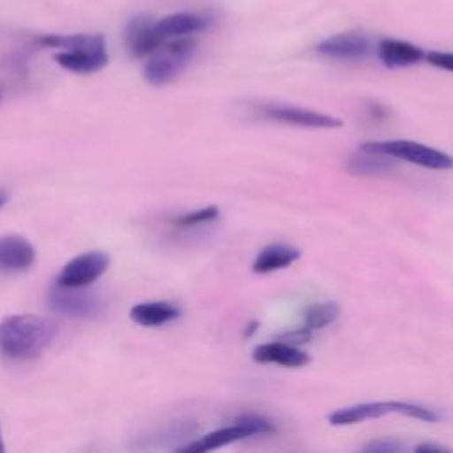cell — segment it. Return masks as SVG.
<instances>
[{"label":"cell","mask_w":453,"mask_h":453,"mask_svg":"<svg viewBox=\"0 0 453 453\" xmlns=\"http://www.w3.org/2000/svg\"><path fill=\"white\" fill-rule=\"evenodd\" d=\"M110 265V255L103 250H90L71 258L57 276V285L81 288L99 280Z\"/></svg>","instance_id":"7"},{"label":"cell","mask_w":453,"mask_h":453,"mask_svg":"<svg viewBox=\"0 0 453 453\" xmlns=\"http://www.w3.org/2000/svg\"><path fill=\"white\" fill-rule=\"evenodd\" d=\"M386 414L409 416V418L428 421V423H435L441 419L437 411L428 409L425 405L391 400V402H366V403H356L350 407L336 409L327 416V421L334 426H343V425H354V423H361L373 418H382Z\"/></svg>","instance_id":"3"},{"label":"cell","mask_w":453,"mask_h":453,"mask_svg":"<svg viewBox=\"0 0 453 453\" xmlns=\"http://www.w3.org/2000/svg\"><path fill=\"white\" fill-rule=\"evenodd\" d=\"M311 334H310V329L308 327H301V329H294V331H288L285 334H281L278 340L285 342V343H290V345H301V343H306L310 342Z\"/></svg>","instance_id":"24"},{"label":"cell","mask_w":453,"mask_h":453,"mask_svg":"<svg viewBox=\"0 0 453 453\" xmlns=\"http://www.w3.org/2000/svg\"><path fill=\"white\" fill-rule=\"evenodd\" d=\"M340 317V306L336 303H315L308 306L303 313L304 327L311 329H324L326 326L333 324Z\"/></svg>","instance_id":"20"},{"label":"cell","mask_w":453,"mask_h":453,"mask_svg":"<svg viewBox=\"0 0 453 453\" xmlns=\"http://www.w3.org/2000/svg\"><path fill=\"white\" fill-rule=\"evenodd\" d=\"M274 430V425L264 418V416H257V414H248V416H241L235 423L218 428L200 439H196L195 442L179 448V451H188V453H203V451H212L218 448H223L230 442H235L239 439L250 437V435H257V434H269Z\"/></svg>","instance_id":"5"},{"label":"cell","mask_w":453,"mask_h":453,"mask_svg":"<svg viewBox=\"0 0 453 453\" xmlns=\"http://www.w3.org/2000/svg\"><path fill=\"white\" fill-rule=\"evenodd\" d=\"M196 51V41L189 37L166 39L145 62L143 78L154 87H163L173 81L189 64Z\"/></svg>","instance_id":"2"},{"label":"cell","mask_w":453,"mask_h":453,"mask_svg":"<svg viewBox=\"0 0 453 453\" xmlns=\"http://www.w3.org/2000/svg\"><path fill=\"white\" fill-rule=\"evenodd\" d=\"M156 21L157 19L149 14H136L126 23L124 44L134 58L150 57L165 42L157 32Z\"/></svg>","instance_id":"8"},{"label":"cell","mask_w":453,"mask_h":453,"mask_svg":"<svg viewBox=\"0 0 453 453\" xmlns=\"http://www.w3.org/2000/svg\"><path fill=\"white\" fill-rule=\"evenodd\" d=\"M129 317L133 322L145 327H159L180 317V310L166 301L138 303L131 308Z\"/></svg>","instance_id":"18"},{"label":"cell","mask_w":453,"mask_h":453,"mask_svg":"<svg viewBox=\"0 0 453 453\" xmlns=\"http://www.w3.org/2000/svg\"><path fill=\"white\" fill-rule=\"evenodd\" d=\"M359 149L370 152H380L393 159H403L412 165H419L430 170H451L453 156L439 149L416 143L411 140H384V142H366Z\"/></svg>","instance_id":"4"},{"label":"cell","mask_w":453,"mask_h":453,"mask_svg":"<svg viewBox=\"0 0 453 453\" xmlns=\"http://www.w3.org/2000/svg\"><path fill=\"white\" fill-rule=\"evenodd\" d=\"M395 161L389 156H384L380 152H370L359 149L357 152L350 154L345 161V172L357 177H375L389 173L395 168Z\"/></svg>","instance_id":"17"},{"label":"cell","mask_w":453,"mask_h":453,"mask_svg":"<svg viewBox=\"0 0 453 453\" xmlns=\"http://www.w3.org/2000/svg\"><path fill=\"white\" fill-rule=\"evenodd\" d=\"M39 44L60 51L106 48V41L101 34H46L39 37Z\"/></svg>","instance_id":"19"},{"label":"cell","mask_w":453,"mask_h":453,"mask_svg":"<svg viewBox=\"0 0 453 453\" xmlns=\"http://www.w3.org/2000/svg\"><path fill=\"white\" fill-rule=\"evenodd\" d=\"M7 200H9V195L5 191H0V209L5 205Z\"/></svg>","instance_id":"26"},{"label":"cell","mask_w":453,"mask_h":453,"mask_svg":"<svg viewBox=\"0 0 453 453\" xmlns=\"http://www.w3.org/2000/svg\"><path fill=\"white\" fill-rule=\"evenodd\" d=\"M35 262V248L28 239L18 234L0 237V269L25 271Z\"/></svg>","instance_id":"12"},{"label":"cell","mask_w":453,"mask_h":453,"mask_svg":"<svg viewBox=\"0 0 453 453\" xmlns=\"http://www.w3.org/2000/svg\"><path fill=\"white\" fill-rule=\"evenodd\" d=\"M262 115L283 124H294V126H301V127H322V129H331V127H340L342 120L327 115V113H320L315 110H308V108H299V106H283V104H265L260 108Z\"/></svg>","instance_id":"10"},{"label":"cell","mask_w":453,"mask_h":453,"mask_svg":"<svg viewBox=\"0 0 453 453\" xmlns=\"http://www.w3.org/2000/svg\"><path fill=\"white\" fill-rule=\"evenodd\" d=\"M251 357L257 363H264V365L271 363L285 368H299L310 363V356L304 350H301L296 345L285 343L281 340L257 345L251 352Z\"/></svg>","instance_id":"11"},{"label":"cell","mask_w":453,"mask_h":453,"mask_svg":"<svg viewBox=\"0 0 453 453\" xmlns=\"http://www.w3.org/2000/svg\"><path fill=\"white\" fill-rule=\"evenodd\" d=\"M55 62L71 73L90 74V73L101 71L108 64V53H106V48L58 51L55 55Z\"/></svg>","instance_id":"15"},{"label":"cell","mask_w":453,"mask_h":453,"mask_svg":"<svg viewBox=\"0 0 453 453\" xmlns=\"http://www.w3.org/2000/svg\"><path fill=\"white\" fill-rule=\"evenodd\" d=\"M55 320L34 315H9L0 322V352L12 359H28L39 356L55 338Z\"/></svg>","instance_id":"1"},{"label":"cell","mask_w":453,"mask_h":453,"mask_svg":"<svg viewBox=\"0 0 453 453\" xmlns=\"http://www.w3.org/2000/svg\"><path fill=\"white\" fill-rule=\"evenodd\" d=\"M48 306L60 315L76 319H94L103 313L106 303L97 292L85 290V287L69 288L55 283V288L48 296Z\"/></svg>","instance_id":"6"},{"label":"cell","mask_w":453,"mask_h":453,"mask_svg":"<svg viewBox=\"0 0 453 453\" xmlns=\"http://www.w3.org/2000/svg\"><path fill=\"white\" fill-rule=\"evenodd\" d=\"M372 50V41L361 32L334 34L317 44L320 55L334 60H363Z\"/></svg>","instance_id":"9"},{"label":"cell","mask_w":453,"mask_h":453,"mask_svg":"<svg viewBox=\"0 0 453 453\" xmlns=\"http://www.w3.org/2000/svg\"><path fill=\"white\" fill-rule=\"evenodd\" d=\"M425 58L432 65L453 73V53L451 51H428V53H425Z\"/></svg>","instance_id":"22"},{"label":"cell","mask_w":453,"mask_h":453,"mask_svg":"<svg viewBox=\"0 0 453 453\" xmlns=\"http://www.w3.org/2000/svg\"><path fill=\"white\" fill-rule=\"evenodd\" d=\"M361 449L370 451V453H393V451H400L402 446L391 439H377V441L365 444Z\"/></svg>","instance_id":"23"},{"label":"cell","mask_w":453,"mask_h":453,"mask_svg":"<svg viewBox=\"0 0 453 453\" xmlns=\"http://www.w3.org/2000/svg\"><path fill=\"white\" fill-rule=\"evenodd\" d=\"M209 18L196 14V12H188V11H180V12H172L161 19L156 21L157 32L159 35L166 41V39H173V37H189V35H196L200 32H203L209 27Z\"/></svg>","instance_id":"13"},{"label":"cell","mask_w":453,"mask_h":453,"mask_svg":"<svg viewBox=\"0 0 453 453\" xmlns=\"http://www.w3.org/2000/svg\"><path fill=\"white\" fill-rule=\"evenodd\" d=\"M299 257L301 251L290 244H269L257 253L251 269L257 274H269L292 265L296 260H299Z\"/></svg>","instance_id":"16"},{"label":"cell","mask_w":453,"mask_h":453,"mask_svg":"<svg viewBox=\"0 0 453 453\" xmlns=\"http://www.w3.org/2000/svg\"><path fill=\"white\" fill-rule=\"evenodd\" d=\"M414 449H416V451H437V453H446V451H449L446 446H439V444H434V442L418 444Z\"/></svg>","instance_id":"25"},{"label":"cell","mask_w":453,"mask_h":453,"mask_svg":"<svg viewBox=\"0 0 453 453\" xmlns=\"http://www.w3.org/2000/svg\"><path fill=\"white\" fill-rule=\"evenodd\" d=\"M375 51L379 60L391 69L414 65L425 58V51L419 46L400 39H382Z\"/></svg>","instance_id":"14"},{"label":"cell","mask_w":453,"mask_h":453,"mask_svg":"<svg viewBox=\"0 0 453 453\" xmlns=\"http://www.w3.org/2000/svg\"><path fill=\"white\" fill-rule=\"evenodd\" d=\"M5 451V446H4V439H2V430H0V453Z\"/></svg>","instance_id":"27"},{"label":"cell","mask_w":453,"mask_h":453,"mask_svg":"<svg viewBox=\"0 0 453 453\" xmlns=\"http://www.w3.org/2000/svg\"><path fill=\"white\" fill-rule=\"evenodd\" d=\"M218 216H219V209L216 205H209V207H203V209H198L193 212H186V214L175 218L173 225L180 226V228H189V226L214 221Z\"/></svg>","instance_id":"21"}]
</instances>
